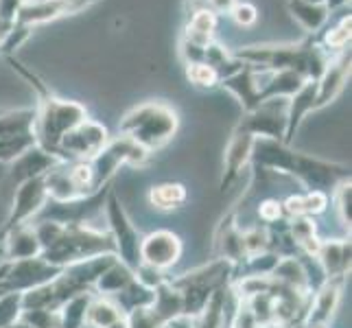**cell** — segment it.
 Segmentation results:
<instances>
[{
	"instance_id": "obj_37",
	"label": "cell",
	"mask_w": 352,
	"mask_h": 328,
	"mask_svg": "<svg viewBox=\"0 0 352 328\" xmlns=\"http://www.w3.org/2000/svg\"><path fill=\"white\" fill-rule=\"evenodd\" d=\"M186 79L190 81V86H195L199 90H214L219 88V75L208 66V64H188L186 66Z\"/></svg>"
},
{
	"instance_id": "obj_28",
	"label": "cell",
	"mask_w": 352,
	"mask_h": 328,
	"mask_svg": "<svg viewBox=\"0 0 352 328\" xmlns=\"http://www.w3.org/2000/svg\"><path fill=\"white\" fill-rule=\"evenodd\" d=\"M147 201L151 208L160 212H173L184 208V204L188 201V190L179 182H162V184H155L149 188Z\"/></svg>"
},
{
	"instance_id": "obj_21",
	"label": "cell",
	"mask_w": 352,
	"mask_h": 328,
	"mask_svg": "<svg viewBox=\"0 0 352 328\" xmlns=\"http://www.w3.org/2000/svg\"><path fill=\"white\" fill-rule=\"evenodd\" d=\"M219 88L230 92L243 107V112H252L254 107L261 105L258 92H261V77L258 70L248 64H243L241 70L232 72L230 77L219 81Z\"/></svg>"
},
{
	"instance_id": "obj_39",
	"label": "cell",
	"mask_w": 352,
	"mask_h": 328,
	"mask_svg": "<svg viewBox=\"0 0 352 328\" xmlns=\"http://www.w3.org/2000/svg\"><path fill=\"white\" fill-rule=\"evenodd\" d=\"M24 324H29L31 328H62V318L59 311H48V309H29L22 311Z\"/></svg>"
},
{
	"instance_id": "obj_25",
	"label": "cell",
	"mask_w": 352,
	"mask_h": 328,
	"mask_svg": "<svg viewBox=\"0 0 352 328\" xmlns=\"http://www.w3.org/2000/svg\"><path fill=\"white\" fill-rule=\"evenodd\" d=\"M5 245V259L3 261H20V259H35L42 254V243L35 232V226L27 223L9 230L5 237H0Z\"/></svg>"
},
{
	"instance_id": "obj_52",
	"label": "cell",
	"mask_w": 352,
	"mask_h": 328,
	"mask_svg": "<svg viewBox=\"0 0 352 328\" xmlns=\"http://www.w3.org/2000/svg\"><path fill=\"white\" fill-rule=\"evenodd\" d=\"M5 259V245H3V241H0V261Z\"/></svg>"
},
{
	"instance_id": "obj_6",
	"label": "cell",
	"mask_w": 352,
	"mask_h": 328,
	"mask_svg": "<svg viewBox=\"0 0 352 328\" xmlns=\"http://www.w3.org/2000/svg\"><path fill=\"white\" fill-rule=\"evenodd\" d=\"M234 281V265L223 259H214L208 265H201L197 270H190L177 278H171V285L179 291L182 300H184V318L192 320L208 298L217 289H221Z\"/></svg>"
},
{
	"instance_id": "obj_7",
	"label": "cell",
	"mask_w": 352,
	"mask_h": 328,
	"mask_svg": "<svg viewBox=\"0 0 352 328\" xmlns=\"http://www.w3.org/2000/svg\"><path fill=\"white\" fill-rule=\"evenodd\" d=\"M151 153L138 147L136 142L129 140L123 133H118L116 138H110V142L105 144L101 153H96L90 162L92 168V179H94V188L99 190L107 184H112L114 175L120 171L123 166H144L149 162Z\"/></svg>"
},
{
	"instance_id": "obj_49",
	"label": "cell",
	"mask_w": 352,
	"mask_h": 328,
	"mask_svg": "<svg viewBox=\"0 0 352 328\" xmlns=\"http://www.w3.org/2000/svg\"><path fill=\"white\" fill-rule=\"evenodd\" d=\"M107 328H129V326H127V318H120V320L112 322Z\"/></svg>"
},
{
	"instance_id": "obj_23",
	"label": "cell",
	"mask_w": 352,
	"mask_h": 328,
	"mask_svg": "<svg viewBox=\"0 0 352 328\" xmlns=\"http://www.w3.org/2000/svg\"><path fill=\"white\" fill-rule=\"evenodd\" d=\"M57 162H59V157L46 153L44 149H40L38 144H35L33 149H29L27 153H22L18 160H14V162L9 164V182H11V186L16 188V186L22 184V182L46 175Z\"/></svg>"
},
{
	"instance_id": "obj_18",
	"label": "cell",
	"mask_w": 352,
	"mask_h": 328,
	"mask_svg": "<svg viewBox=\"0 0 352 328\" xmlns=\"http://www.w3.org/2000/svg\"><path fill=\"white\" fill-rule=\"evenodd\" d=\"M81 11L83 9H79L77 5L59 3V0H22L16 11L14 22L33 31L35 27H42V24L55 22L66 16L81 14Z\"/></svg>"
},
{
	"instance_id": "obj_51",
	"label": "cell",
	"mask_w": 352,
	"mask_h": 328,
	"mask_svg": "<svg viewBox=\"0 0 352 328\" xmlns=\"http://www.w3.org/2000/svg\"><path fill=\"white\" fill-rule=\"evenodd\" d=\"M302 3H311V5H324L326 0H302Z\"/></svg>"
},
{
	"instance_id": "obj_26",
	"label": "cell",
	"mask_w": 352,
	"mask_h": 328,
	"mask_svg": "<svg viewBox=\"0 0 352 328\" xmlns=\"http://www.w3.org/2000/svg\"><path fill=\"white\" fill-rule=\"evenodd\" d=\"M153 294V305L149 309L164 326L184 318V300H182L179 291L171 285V278H166L162 285H157Z\"/></svg>"
},
{
	"instance_id": "obj_3",
	"label": "cell",
	"mask_w": 352,
	"mask_h": 328,
	"mask_svg": "<svg viewBox=\"0 0 352 328\" xmlns=\"http://www.w3.org/2000/svg\"><path fill=\"white\" fill-rule=\"evenodd\" d=\"M239 62L248 64L263 72L296 70L307 79H320L326 64L331 62V53L313 38L305 42H285V44H250L232 51Z\"/></svg>"
},
{
	"instance_id": "obj_8",
	"label": "cell",
	"mask_w": 352,
	"mask_h": 328,
	"mask_svg": "<svg viewBox=\"0 0 352 328\" xmlns=\"http://www.w3.org/2000/svg\"><path fill=\"white\" fill-rule=\"evenodd\" d=\"M103 212L107 219V232H110V237L114 241V248H116V259L120 263H125L131 272H136L140 265L142 237L138 232V228L133 226L131 217L127 215L125 206L120 204L114 188L110 190V195L105 199Z\"/></svg>"
},
{
	"instance_id": "obj_15",
	"label": "cell",
	"mask_w": 352,
	"mask_h": 328,
	"mask_svg": "<svg viewBox=\"0 0 352 328\" xmlns=\"http://www.w3.org/2000/svg\"><path fill=\"white\" fill-rule=\"evenodd\" d=\"M184 252L182 239L171 230H155V232L142 237L140 243V263L149 265L157 272H168L175 267Z\"/></svg>"
},
{
	"instance_id": "obj_36",
	"label": "cell",
	"mask_w": 352,
	"mask_h": 328,
	"mask_svg": "<svg viewBox=\"0 0 352 328\" xmlns=\"http://www.w3.org/2000/svg\"><path fill=\"white\" fill-rule=\"evenodd\" d=\"M331 201L335 206V212L339 217V223L344 226V230L350 237V228H352V215H350V206H352V182L350 177L344 179L342 184H339L333 195H331Z\"/></svg>"
},
{
	"instance_id": "obj_16",
	"label": "cell",
	"mask_w": 352,
	"mask_h": 328,
	"mask_svg": "<svg viewBox=\"0 0 352 328\" xmlns=\"http://www.w3.org/2000/svg\"><path fill=\"white\" fill-rule=\"evenodd\" d=\"M254 138L252 133L245 129H241L239 125L232 129V136H230L226 151H223V171L219 179V190L226 193L236 184L243 168L250 166V157H252V147H254Z\"/></svg>"
},
{
	"instance_id": "obj_29",
	"label": "cell",
	"mask_w": 352,
	"mask_h": 328,
	"mask_svg": "<svg viewBox=\"0 0 352 328\" xmlns=\"http://www.w3.org/2000/svg\"><path fill=\"white\" fill-rule=\"evenodd\" d=\"M217 22H219V16H214L210 9L190 11V18L184 27L182 40H186L190 44H197V46H208L214 40Z\"/></svg>"
},
{
	"instance_id": "obj_11",
	"label": "cell",
	"mask_w": 352,
	"mask_h": 328,
	"mask_svg": "<svg viewBox=\"0 0 352 328\" xmlns=\"http://www.w3.org/2000/svg\"><path fill=\"white\" fill-rule=\"evenodd\" d=\"M62 274V267L46 263L42 256L20 259V261H0V289L5 291H24L35 289L55 281Z\"/></svg>"
},
{
	"instance_id": "obj_12",
	"label": "cell",
	"mask_w": 352,
	"mask_h": 328,
	"mask_svg": "<svg viewBox=\"0 0 352 328\" xmlns=\"http://www.w3.org/2000/svg\"><path fill=\"white\" fill-rule=\"evenodd\" d=\"M46 201H48V190H46L44 175L22 182L20 186L14 188V199H11V208L5 223L0 228V237H5L14 228L31 223L42 212Z\"/></svg>"
},
{
	"instance_id": "obj_10",
	"label": "cell",
	"mask_w": 352,
	"mask_h": 328,
	"mask_svg": "<svg viewBox=\"0 0 352 328\" xmlns=\"http://www.w3.org/2000/svg\"><path fill=\"white\" fill-rule=\"evenodd\" d=\"M107 142H110L107 127L94 118H86L62 138L57 147V157L64 162H88L103 151Z\"/></svg>"
},
{
	"instance_id": "obj_53",
	"label": "cell",
	"mask_w": 352,
	"mask_h": 328,
	"mask_svg": "<svg viewBox=\"0 0 352 328\" xmlns=\"http://www.w3.org/2000/svg\"><path fill=\"white\" fill-rule=\"evenodd\" d=\"M3 294H7V291H5V289H0V296H3Z\"/></svg>"
},
{
	"instance_id": "obj_4",
	"label": "cell",
	"mask_w": 352,
	"mask_h": 328,
	"mask_svg": "<svg viewBox=\"0 0 352 328\" xmlns=\"http://www.w3.org/2000/svg\"><path fill=\"white\" fill-rule=\"evenodd\" d=\"M118 129L144 151L155 153L175 138L179 129V116L173 105L164 101H147L131 107L120 118Z\"/></svg>"
},
{
	"instance_id": "obj_48",
	"label": "cell",
	"mask_w": 352,
	"mask_h": 328,
	"mask_svg": "<svg viewBox=\"0 0 352 328\" xmlns=\"http://www.w3.org/2000/svg\"><path fill=\"white\" fill-rule=\"evenodd\" d=\"M166 328H190V324L186 322V320H175V322H171Z\"/></svg>"
},
{
	"instance_id": "obj_46",
	"label": "cell",
	"mask_w": 352,
	"mask_h": 328,
	"mask_svg": "<svg viewBox=\"0 0 352 328\" xmlns=\"http://www.w3.org/2000/svg\"><path fill=\"white\" fill-rule=\"evenodd\" d=\"M59 3H70V5H77L79 9H90V7H94L96 3H101V0H59Z\"/></svg>"
},
{
	"instance_id": "obj_24",
	"label": "cell",
	"mask_w": 352,
	"mask_h": 328,
	"mask_svg": "<svg viewBox=\"0 0 352 328\" xmlns=\"http://www.w3.org/2000/svg\"><path fill=\"white\" fill-rule=\"evenodd\" d=\"M258 77H261V92H258L261 103L270 99H291V96L305 86V81H309L305 75H300L296 70H278V72L258 70Z\"/></svg>"
},
{
	"instance_id": "obj_45",
	"label": "cell",
	"mask_w": 352,
	"mask_h": 328,
	"mask_svg": "<svg viewBox=\"0 0 352 328\" xmlns=\"http://www.w3.org/2000/svg\"><path fill=\"white\" fill-rule=\"evenodd\" d=\"M11 29H14V20H7V18L0 16V46L5 44V40H7V35L11 33Z\"/></svg>"
},
{
	"instance_id": "obj_2",
	"label": "cell",
	"mask_w": 352,
	"mask_h": 328,
	"mask_svg": "<svg viewBox=\"0 0 352 328\" xmlns=\"http://www.w3.org/2000/svg\"><path fill=\"white\" fill-rule=\"evenodd\" d=\"M31 223L42 243L40 256L62 270L79 261L116 254L110 232L94 228L92 223H59L51 219H35Z\"/></svg>"
},
{
	"instance_id": "obj_43",
	"label": "cell",
	"mask_w": 352,
	"mask_h": 328,
	"mask_svg": "<svg viewBox=\"0 0 352 328\" xmlns=\"http://www.w3.org/2000/svg\"><path fill=\"white\" fill-rule=\"evenodd\" d=\"M239 0H204L206 9H210L214 16H230Z\"/></svg>"
},
{
	"instance_id": "obj_19",
	"label": "cell",
	"mask_w": 352,
	"mask_h": 328,
	"mask_svg": "<svg viewBox=\"0 0 352 328\" xmlns=\"http://www.w3.org/2000/svg\"><path fill=\"white\" fill-rule=\"evenodd\" d=\"M346 281H324L313 291L311 305L305 318V328H329L342 302V291Z\"/></svg>"
},
{
	"instance_id": "obj_47",
	"label": "cell",
	"mask_w": 352,
	"mask_h": 328,
	"mask_svg": "<svg viewBox=\"0 0 352 328\" xmlns=\"http://www.w3.org/2000/svg\"><path fill=\"white\" fill-rule=\"evenodd\" d=\"M326 9L331 11V14H335V11H339V9H344L346 5H350V0H326Z\"/></svg>"
},
{
	"instance_id": "obj_17",
	"label": "cell",
	"mask_w": 352,
	"mask_h": 328,
	"mask_svg": "<svg viewBox=\"0 0 352 328\" xmlns=\"http://www.w3.org/2000/svg\"><path fill=\"white\" fill-rule=\"evenodd\" d=\"M350 68L352 57L350 48H344L337 55L331 57V62L326 64L324 72L318 79V94H315V112L326 105H331L339 94L344 92L346 83L350 81Z\"/></svg>"
},
{
	"instance_id": "obj_27",
	"label": "cell",
	"mask_w": 352,
	"mask_h": 328,
	"mask_svg": "<svg viewBox=\"0 0 352 328\" xmlns=\"http://www.w3.org/2000/svg\"><path fill=\"white\" fill-rule=\"evenodd\" d=\"M331 206V195L320 190L311 193H300V195H291L283 201V217L285 219H296V217H311L315 219L318 215L326 212Z\"/></svg>"
},
{
	"instance_id": "obj_13",
	"label": "cell",
	"mask_w": 352,
	"mask_h": 328,
	"mask_svg": "<svg viewBox=\"0 0 352 328\" xmlns=\"http://www.w3.org/2000/svg\"><path fill=\"white\" fill-rule=\"evenodd\" d=\"M287 107L289 99H270L256 105L252 112H243L239 127L252 133L254 138L283 140L287 133Z\"/></svg>"
},
{
	"instance_id": "obj_14",
	"label": "cell",
	"mask_w": 352,
	"mask_h": 328,
	"mask_svg": "<svg viewBox=\"0 0 352 328\" xmlns=\"http://www.w3.org/2000/svg\"><path fill=\"white\" fill-rule=\"evenodd\" d=\"M110 190H112V184L96 190L94 195L75 199V201H51L48 199L42 212L35 219H51V221H59V223H90L96 215L103 212L105 199L110 195Z\"/></svg>"
},
{
	"instance_id": "obj_50",
	"label": "cell",
	"mask_w": 352,
	"mask_h": 328,
	"mask_svg": "<svg viewBox=\"0 0 352 328\" xmlns=\"http://www.w3.org/2000/svg\"><path fill=\"white\" fill-rule=\"evenodd\" d=\"M5 328H31L29 324H24L22 320L20 322H16V324H11V326H5Z\"/></svg>"
},
{
	"instance_id": "obj_1",
	"label": "cell",
	"mask_w": 352,
	"mask_h": 328,
	"mask_svg": "<svg viewBox=\"0 0 352 328\" xmlns=\"http://www.w3.org/2000/svg\"><path fill=\"white\" fill-rule=\"evenodd\" d=\"M250 166L254 173L274 171L294 177L305 193L320 190L333 195V190L350 177V166L344 162L324 160L318 155H309L291 149V144L272 138H256L252 147Z\"/></svg>"
},
{
	"instance_id": "obj_34",
	"label": "cell",
	"mask_w": 352,
	"mask_h": 328,
	"mask_svg": "<svg viewBox=\"0 0 352 328\" xmlns=\"http://www.w3.org/2000/svg\"><path fill=\"white\" fill-rule=\"evenodd\" d=\"M125 318L123 311L118 309V305L112 298H101L94 296L90 307H88V315H86V326L90 328H107L112 322Z\"/></svg>"
},
{
	"instance_id": "obj_20",
	"label": "cell",
	"mask_w": 352,
	"mask_h": 328,
	"mask_svg": "<svg viewBox=\"0 0 352 328\" xmlns=\"http://www.w3.org/2000/svg\"><path fill=\"white\" fill-rule=\"evenodd\" d=\"M350 237L348 239H329L322 241L318 261L324 281H348L350 276Z\"/></svg>"
},
{
	"instance_id": "obj_42",
	"label": "cell",
	"mask_w": 352,
	"mask_h": 328,
	"mask_svg": "<svg viewBox=\"0 0 352 328\" xmlns=\"http://www.w3.org/2000/svg\"><path fill=\"white\" fill-rule=\"evenodd\" d=\"M230 16H232V20L239 27H252V24L258 20V9L250 3H236V7L232 9Z\"/></svg>"
},
{
	"instance_id": "obj_44",
	"label": "cell",
	"mask_w": 352,
	"mask_h": 328,
	"mask_svg": "<svg viewBox=\"0 0 352 328\" xmlns=\"http://www.w3.org/2000/svg\"><path fill=\"white\" fill-rule=\"evenodd\" d=\"M20 3L22 0H0V16L7 18V20H14Z\"/></svg>"
},
{
	"instance_id": "obj_31",
	"label": "cell",
	"mask_w": 352,
	"mask_h": 328,
	"mask_svg": "<svg viewBox=\"0 0 352 328\" xmlns=\"http://www.w3.org/2000/svg\"><path fill=\"white\" fill-rule=\"evenodd\" d=\"M287 9L291 18H294L309 35L322 31L324 24L331 18V11L326 9V5H311V3H302V0H289Z\"/></svg>"
},
{
	"instance_id": "obj_41",
	"label": "cell",
	"mask_w": 352,
	"mask_h": 328,
	"mask_svg": "<svg viewBox=\"0 0 352 328\" xmlns=\"http://www.w3.org/2000/svg\"><path fill=\"white\" fill-rule=\"evenodd\" d=\"M258 217L265 226H274L278 221H283V201L278 199H265L258 206Z\"/></svg>"
},
{
	"instance_id": "obj_38",
	"label": "cell",
	"mask_w": 352,
	"mask_h": 328,
	"mask_svg": "<svg viewBox=\"0 0 352 328\" xmlns=\"http://www.w3.org/2000/svg\"><path fill=\"white\" fill-rule=\"evenodd\" d=\"M22 294L20 291H7L0 296V328L20 322L22 318Z\"/></svg>"
},
{
	"instance_id": "obj_35",
	"label": "cell",
	"mask_w": 352,
	"mask_h": 328,
	"mask_svg": "<svg viewBox=\"0 0 352 328\" xmlns=\"http://www.w3.org/2000/svg\"><path fill=\"white\" fill-rule=\"evenodd\" d=\"M350 27H352V18L348 14V16H344L342 20H339L335 27L326 29V33L322 35V40H318V42L331 55H337L339 51H344V48H350Z\"/></svg>"
},
{
	"instance_id": "obj_32",
	"label": "cell",
	"mask_w": 352,
	"mask_h": 328,
	"mask_svg": "<svg viewBox=\"0 0 352 328\" xmlns=\"http://www.w3.org/2000/svg\"><path fill=\"white\" fill-rule=\"evenodd\" d=\"M153 289L144 287L142 283H138L136 278L120 291V294H116L112 300L118 305V309L123 311V315L136 311V309H149L153 305Z\"/></svg>"
},
{
	"instance_id": "obj_30",
	"label": "cell",
	"mask_w": 352,
	"mask_h": 328,
	"mask_svg": "<svg viewBox=\"0 0 352 328\" xmlns=\"http://www.w3.org/2000/svg\"><path fill=\"white\" fill-rule=\"evenodd\" d=\"M133 278L136 276H133V272L129 270V267L116 259L99 278H96V283L92 287V294L101 296V298H114L133 281Z\"/></svg>"
},
{
	"instance_id": "obj_40",
	"label": "cell",
	"mask_w": 352,
	"mask_h": 328,
	"mask_svg": "<svg viewBox=\"0 0 352 328\" xmlns=\"http://www.w3.org/2000/svg\"><path fill=\"white\" fill-rule=\"evenodd\" d=\"M129 328H166L160 320L155 318L151 309H136L125 315Z\"/></svg>"
},
{
	"instance_id": "obj_5",
	"label": "cell",
	"mask_w": 352,
	"mask_h": 328,
	"mask_svg": "<svg viewBox=\"0 0 352 328\" xmlns=\"http://www.w3.org/2000/svg\"><path fill=\"white\" fill-rule=\"evenodd\" d=\"M86 118V105L72 99H59L48 90L38 96V105H35V142L40 149L57 157V147L62 138Z\"/></svg>"
},
{
	"instance_id": "obj_33",
	"label": "cell",
	"mask_w": 352,
	"mask_h": 328,
	"mask_svg": "<svg viewBox=\"0 0 352 328\" xmlns=\"http://www.w3.org/2000/svg\"><path fill=\"white\" fill-rule=\"evenodd\" d=\"M92 291H83V294L72 296L59 307V318H62V328H83L86 326L88 307L92 302Z\"/></svg>"
},
{
	"instance_id": "obj_9",
	"label": "cell",
	"mask_w": 352,
	"mask_h": 328,
	"mask_svg": "<svg viewBox=\"0 0 352 328\" xmlns=\"http://www.w3.org/2000/svg\"><path fill=\"white\" fill-rule=\"evenodd\" d=\"M48 199L51 201H75L94 195V179L90 162H64L59 160L44 175ZM101 190V188H99Z\"/></svg>"
},
{
	"instance_id": "obj_22",
	"label": "cell",
	"mask_w": 352,
	"mask_h": 328,
	"mask_svg": "<svg viewBox=\"0 0 352 328\" xmlns=\"http://www.w3.org/2000/svg\"><path fill=\"white\" fill-rule=\"evenodd\" d=\"M214 250H217V259H223V261L234 265V272L241 267V263L245 261V250H243V234H241V226L236 223L234 210L228 212L221 219V223L217 226Z\"/></svg>"
}]
</instances>
